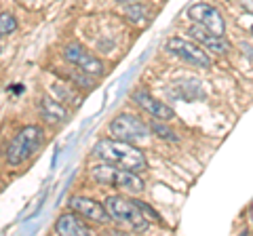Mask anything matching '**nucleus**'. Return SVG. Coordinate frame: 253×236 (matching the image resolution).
Masks as SVG:
<instances>
[{"mask_svg":"<svg viewBox=\"0 0 253 236\" xmlns=\"http://www.w3.org/2000/svg\"><path fill=\"white\" fill-rule=\"evenodd\" d=\"M93 154L108 164H114L118 169L126 171H144L148 167V160L141 150L131 146L123 139H99L93 148Z\"/></svg>","mask_w":253,"mask_h":236,"instance_id":"nucleus-1","label":"nucleus"},{"mask_svg":"<svg viewBox=\"0 0 253 236\" xmlns=\"http://www.w3.org/2000/svg\"><path fill=\"white\" fill-rule=\"evenodd\" d=\"M41 114L46 122L57 124V122H66L68 120V110L63 108L59 101H55L53 97H44L41 104Z\"/></svg>","mask_w":253,"mask_h":236,"instance_id":"nucleus-13","label":"nucleus"},{"mask_svg":"<svg viewBox=\"0 0 253 236\" xmlns=\"http://www.w3.org/2000/svg\"><path fill=\"white\" fill-rule=\"evenodd\" d=\"M163 122H165V120H158V118H156V120L150 124V131H154L158 137H163V139H167V141H177L175 131L169 129L167 124H163Z\"/></svg>","mask_w":253,"mask_h":236,"instance_id":"nucleus-16","label":"nucleus"},{"mask_svg":"<svg viewBox=\"0 0 253 236\" xmlns=\"http://www.w3.org/2000/svg\"><path fill=\"white\" fill-rule=\"evenodd\" d=\"M167 49L173 55H177L179 59H184V61H188V64H192V66H199V68H209L211 66V57L196 42L184 40V38H169Z\"/></svg>","mask_w":253,"mask_h":236,"instance_id":"nucleus-7","label":"nucleus"},{"mask_svg":"<svg viewBox=\"0 0 253 236\" xmlns=\"http://www.w3.org/2000/svg\"><path fill=\"white\" fill-rule=\"evenodd\" d=\"M17 30V19L11 13H0V38L13 34Z\"/></svg>","mask_w":253,"mask_h":236,"instance_id":"nucleus-15","label":"nucleus"},{"mask_svg":"<svg viewBox=\"0 0 253 236\" xmlns=\"http://www.w3.org/2000/svg\"><path fill=\"white\" fill-rule=\"evenodd\" d=\"M0 51H2V46H0Z\"/></svg>","mask_w":253,"mask_h":236,"instance_id":"nucleus-20","label":"nucleus"},{"mask_svg":"<svg viewBox=\"0 0 253 236\" xmlns=\"http://www.w3.org/2000/svg\"><path fill=\"white\" fill-rule=\"evenodd\" d=\"M55 232L61 236H86V234H91V228L74 213H66L55 224Z\"/></svg>","mask_w":253,"mask_h":236,"instance_id":"nucleus-12","label":"nucleus"},{"mask_svg":"<svg viewBox=\"0 0 253 236\" xmlns=\"http://www.w3.org/2000/svg\"><path fill=\"white\" fill-rule=\"evenodd\" d=\"M66 59L70 61V64H74L81 72L89 74V76H101L104 74V64H101L97 57H93L86 49H83L81 44H70L66 49Z\"/></svg>","mask_w":253,"mask_h":236,"instance_id":"nucleus-9","label":"nucleus"},{"mask_svg":"<svg viewBox=\"0 0 253 236\" xmlns=\"http://www.w3.org/2000/svg\"><path fill=\"white\" fill-rule=\"evenodd\" d=\"M251 32H253V26H251Z\"/></svg>","mask_w":253,"mask_h":236,"instance_id":"nucleus-19","label":"nucleus"},{"mask_svg":"<svg viewBox=\"0 0 253 236\" xmlns=\"http://www.w3.org/2000/svg\"><path fill=\"white\" fill-rule=\"evenodd\" d=\"M91 177L97 184L104 186H118L123 190L131 192V194H139L144 192V182L135 175V171H126V169H118L114 164H97L91 169Z\"/></svg>","mask_w":253,"mask_h":236,"instance_id":"nucleus-4","label":"nucleus"},{"mask_svg":"<svg viewBox=\"0 0 253 236\" xmlns=\"http://www.w3.org/2000/svg\"><path fill=\"white\" fill-rule=\"evenodd\" d=\"M42 141H44V135H42L41 127L30 124V127L21 129L17 135L13 137L9 148H6V160H9V164H13V167L26 162L30 156L42 146Z\"/></svg>","mask_w":253,"mask_h":236,"instance_id":"nucleus-3","label":"nucleus"},{"mask_svg":"<svg viewBox=\"0 0 253 236\" xmlns=\"http://www.w3.org/2000/svg\"><path fill=\"white\" fill-rule=\"evenodd\" d=\"M125 15H126V19L133 21V23H144L146 15H148V9L144 4H139V2H129V6L125 9Z\"/></svg>","mask_w":253,"mask_h":236,"instance_id":"nucleus-14","label":"nucleus"},{"mask_svg":"<svg viewBox=\"0 0 253 236\" xmlns=\"http://www.w3.org/2000/svg\"><path fill=\"white\" fill-rule=\"evenodd\" d=\"M116 2H123V4H129V2H139V0H116Z\"/></svg>","mask_w":253,"mask_h":236,"instance_id":"nucleus-17","label":"nucleus"},{"mask_svg":"<svg viewBox=\"0 0 253 236\" xmlns=\"http://www.w3.org/2000/svg\"><path fill=\"white\" fill-rule=\"evenodd\" d=\"M251 219H253V202H251Z\"/></svg>","mask_w":253,"mask_h":236,"instance_id":"nucleus-18","label":"nucleus"},{"mask_svg":"<svg viewBox=\"0 0 253 236\" xmlns=\"http://www.w3.org/2000/svg\"><path fill=\"white\" fill-rule=\"evenodd\" d=\"M133 101H135L139 108H144L150 116L158 118V120L167 122V120H171V118H175L173 108H169L167 104H163L161 99H154L148 91H135V93H133Z\"/></svg>","mask_w":253,"mask_h":236,"instance_id":"nucleus-10","label":"nucleus"},{"mask_svg":"<svg viewBox=\"0 0 253 236\" xmlns=\"http://www.w3.org/2000/svg\"><path fill=\"white\" fill-rule=\"evenodd\" d=\"M104 207L110 213V217L121 222L126 228H131V230H148L150 224L146 219V213L139 209L137 200H126L123 196H108Z\"/></svg>","mask_w":253,"mask_h":236,"instance_id":"nucleus-2","label":"nucleus"},{"mask_svg":"<svg viewBox=\"0 0 253 236\" xmlns=\"http://www.w3.org/2000/svg\"><path fill=\"white\" fill-rule=\"evenodd\" d=\"M110 135L123 141H144L150 135V124L135 114H118L110 122Z\"/></svg>","mask_w":253,"mask_h":236,"instance_id":"nucleus-5","label":"nucleus"},{"mask_svg":"<svg viewBox=\"0 0 253 236\" xmlns=\"http://www.w3.org/2000/svg\"><path fill=\"white\" fill-rule=\"evenodd\" d=\"M188 15H190V19H192L194 23H199V26H203L207 32L215 34V36H224L226 21H224L221 13L215 9V6H211L207 2H196L188 9Z\"/></svg>","mask_w":253,"mask_h":236,"instance_id":"nucleus-6","label":"nucleus"},{"mask_svg":"<svg viewBox=\"0 0 253 236\" xmlns=\"http://www.w3.org/2000/svg\"><path fill=\"white\" fill-rule=\"evenodd\" d=\"M190 36H192L194 40H199L203 46L211 49L213 53H217V55H226L228 51H230V44L224 40V36H215V34L207 32V30H205L203 26H199V23L190 28Z\"/></svg>","mask_w":253,"mask_h":236,"instance_id":"nucleus-11","label":"nucleus"},{"mask_svg":"<svg viewBox=\"0 0 253 236\" xmlns=\"http://www.w3.org/2000/svg\"><path fill=\"white\" fill-rule=\"evenodd\" d=\"M68 207H70V211H74L76 215H81L95 224H106L112 219L104 204L93 200V198H86V196H72V198L68 200Z\"/></svg>","mask_w":253,"mask_h":236,"instance_id":"nucleus-8","label":"nucleus"}]
</instances>
